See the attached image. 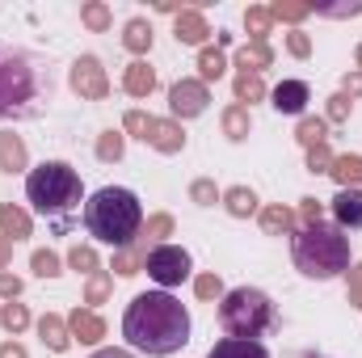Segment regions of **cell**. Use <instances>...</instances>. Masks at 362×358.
<instances>
[{"label":"cell","mask_w":362,"mask_h":358,"mask_svg":"<svg viewBox=\"0 0 362 358\" xmlns=\"http://www.w3.org/2000/svg\"><path fill=\"white\" fill-rule=\"evenodd\" d=\"M122 337L152 358L177 354L189 342V312L169 291H144L131 299V308L122 316Z\"/></svg>","instance_id":"obj_1"},{"label":"cell","mask_w":362,"mask_h":358,"mask_svg":"<svg viewBox=\"0 0 362 358\" xmlns=\"http://www.w3.org/2000/svg\"><path fill=\"white\" fill-rule=\"evenodd\" d=\"M85 224L97 241L114 245V249H131L139 228H144V207L131 190H118V185H105L97 190L85 207Z\"/></svg>","instance_id":"obj_2"},{"label":"cell","mask_w":362,"mask_h":358,"mask_svg":"<svg viewBox=\"0 0 362 358\" xmlns=\"http://www.w3.org/2000/svg\"><path fill=\"white\" fill-rule=\"evenodd\" d=\"M295 266L308 278H337L341 270H350V236L337 224H316L295 232Z\"/></svg>","instance_id":"obj_3"},{"label":"cell","mask_w":362,"mask_h":358,"mask_svg":"<svg viewBox=\"0 0 362 358\" xmlns=\"http://www.w3.org/2000/svg\"><path fill=\"white\" fill-rule=\"evenodd\" d=\"M219 325L228 329V337L257 342V337L274 325L270 295L257 291V287H236V291H228L223 304H219Z\"/></svg>","instance_id":"obj_4"},{"label":"cell","mask_w":362,"mask_h":358,"mask_svg":"<svg viewBox=\"0 0 362 358\" xmlns=\"http://www.w3.org/2000/svg\"><path fill=\"white\" fill-rule=\"evenodd\" d=\"M25 194L42 215H68L81 207V178L64 161H47L25 178Z\"/></svg>","instance_id":"obj_5"},{"label":"cell","mask_w":362,"mask_h":358,"mask_svg":"<svg viewBox=\"0 0 362 358\" xmlns=\"http://www.w3.org/2000/svg\"><path fill=\"white\" fill-rule=\"evenodd\" d=\"M30 97H34V72L25 68L21 55H4L0 51V118L4 114H21Z\"/></svg>","instance_id":"obj_6"},{"label":"cell","mask_w":362,"mask_h":358,"mask_svg":"<svg viewBox=\"0 0 362 358\" xmlns=\"http://www.w3.org/2000/svg\"><path fill=\"white\" fill-rule=\"evenodd\" d=\"M122 127H127L131 135H139L148 148L165 152V156H173V152L185 148V135H181V127L173 118H152V114H144V110H131V114L122 118Z\"/></svg>","instance_id":"obj_7"},{"label":"cell","mask_w":362,"mask_h":358,"mask_svg":"<svg viewBox=\"0 0 362 358\" xmlns=\"http://www.w3.org/2000/svg\"><path fill=\"white\" fill-rule=\"evenodd\" d=\"M144 270H148L160 287H181V282L189 278V253L177 249V245H156V249L148 253Z\"/></svg>","instance_id":"obj_8"},{"label":"cell","mask_w":362,"mask_h":358,"mask_svg":"<svg viewBox=\"0 0 362 358\" xmlns=\"http://www.w3.org/2000/svg\"><path fill=\"white\" fill-rule=\"evenodd\" d=\"M72 89L81 93L85 101H101L110 93V81H105V68L93 59V55H81L72 64Z\"/></svg>","instance_id":"obj_9"},{"label":"cell","mask_w":362,"mask_h":358,"mask_svg":"<svg viewBox=\"0 0 362 358\" xmlns=\"http://www.w3.org/2000/svg\"><path fill=\"white\" fill-rule=\"evenodd\" d=\"M206 101H211V93L202 81H177L173 89H169V110H173V118H198L202 110H206Z\"/></svg>","instance_id":"obj_10"},{"label":"cell","mask_w":362,"mask_h":358,"mask_svg":"<svg viewBox=\"0 0 362 358\" xmlns=\"http://www.w3.org/2000/svg\"><path fill=\"white\" fill-rule=\"evenodd\" d=\"M173 34H177V42H185V47H202V42L211 38V25H206V17H202V13L181 8L177 21H173Z\"/></svg>","instance_id":"obj_11"},{"label":"cell","mask_w":362,"mask_h":358,"mask_svg":"<svg viewBox=\"0 0 362 358\" xmlns=\"http://www.w3.org/2000/svg\"><path fill=\"white\" fill-rule=\"evenodd\" d=\"M68 333H72L81 346H97V342L105 337V325H101V316H97V312H85V308H76V312L68 316Z\"/></svg>","instance_id":"obj_12"},{"label":"cell","mask_w":362,"mask_h":358,"mask_svg":"<svg viewBox=\"0 0 362 358\" xmlns=\"http://www.w3.org/2000/svg\"><path fill=\"white\" fill-rule=\"evenodd\" d=\"M333 219L337 228H362V190H337L333 198Z\"/></svg>","instance_id":"obj_13"},{"label":"cell","mask_w":362,"mask_h":358,"mask_svg":"<svg viewBox=\"0 0 362 358\" xmlns=\"http://www.w3.org/2000/svg\"><path fill=\"white\" fill-rule=\"evenodd\" d=\"M270 97H274V110H278V114H303V105H308V85H303V81H282Z\"/></svg>","instance_id":"obj_14"},{"label":"cell","mask_w":362,"mask_h":358,"mask_svg":"<svg viewBox=\"0 0 362 358\" xmlns=\"http://www.w3.org/2000/svg\"><path fill=\"white\" fill-rule=\"evenodd\" d=\"M38 337L47 342V350H55V354H64L68 346H72V333H68V321H59L55 312H47L42 321H38Z\"/></svg>","instance_id":"obj_15"},{"label":"cell","mask_w":362,"mask_h":358,"mask_svg":"<svg viewBox=\"0 0 362 358\" xmlns=\"http://www.w3.org/2000/svg\"><path fill=\"white\" fill-rule=\"evenodd\" d=\"M206 358H270V350H266L262 342L223 337V342H215V346H211V354H206Z\"/></svg>","instance_id":"obj_16"},{"label":"cell","mask_w":362,"mask_h":358,"mask_svg":"<svg viewBox=\"0 0 362 358\" xmlns=\"http://www.w3.org/2000/svg\"><path fill=\"white\" fill-rule=\"evenodd\" d=\"M0 169L4 173H21L25 169V144L13 131H0Z\"/></svg>","instance_id":"obj_17"},{"label":"cell","mask_w":362,"mask_h":358,"mask_svg":"<svg viewBox=\"0 0 362 358\" xmlns=\"http://www.w3.org/2000/svg\"><path fill=\"white\" fill-rule=\"evenodd\" d=\"M122 89L131 93V97H148V93L156 89V72H152L144 59H135V64L127 68V76H122Z\"/></svg>","instance_id":"obj_18"},{"label":"cell","mask_w":362,"mask_h":358,"mask_svg":"<svg viewBox=\"0 0 362 358\" xmlns=\"http://www.w3.org/2000/svg\"><path fill=\"white\" fill-rule=\"evenodd\" d=\"M0 232H4V241H25L30 236V215L13 202L0 207Z\"/></svg>","instance_id":"obj_19"},{"label":"cell","mask_w":362,"mask_h":358,"mask_svg":"<svg viewBox=\"0 0 362 358\" xmlns=\"http://www.w3.org/2000/svg\"><path fill=\"white\" fill-rule=\"evenodd\" d=\"M329 173L337 178L341 190H358V185H362V156H333Z\"/></svg>","instance_id":"obj_20"},{"label":"cell","mask_w":362,"mask_h":358,"mask_svg":"<svg viewBox=\"0 0 362 358\" xmlns=\"http://www.w3.org/2000/svg\"><path fill=\"white\" fill-rule=\"evenodd\" d=\"M236 64H240V72H262V68H270L274 64V55H270V47L266 42H245L240 51H236Z\"/></svg>","instance_id":"obj_21"},{"label":"cell","mask_w":362,"mask_h":358,"mask_svg":"<svg viewBox=\"0 0 362 358\" xmlns=\"http://www.w3.org/2000/svg\"><path fill=\"white\" fill-rule=\"evenodd\" d=\"M223 207H228V215H236V219H249V215L257 211V194H253L249 185H232V190L223 194Z\"/></svg>","instance_id":"obj_22"},{"label":"cell","mask_w":362,"mask_h":358,"mask_svg":"<svg viewBox=\"0 0 362 358\" xmlns=\"http://www.w3.org/2000/svg\"><path fill=\"white\" fill-rule=\"evenodd\" d=\"M295 228V211L291 207H282V202H274L262 211V232L266 236H282V232H291Z\"/></svg>","instance_id":"obj_23"},{"label":"cell","mask_w":362,"mask_h":358,"mask_svg":"<svg viewBox=\"0 0 362 358\" xmlns=\"http://www.w3.org/2000/svg\"><path fill=\"white\" fill-rule=\"evenodd\" d=\"M122 42H127V51H131V55H144V51L152 47V25H148L144 17L127 21V34H122Z\"/></svg>","instance_id":"obj_24"},{"label":"cell","mask_w":362,"mask_h":358,"mask_svg":"<svg viewBox=\"0 0 362 358\" xmlns=\"http://www.w3.org/2000/svg\"><path fill=\"white\" fill-rule=\"evenodd\" d=\"M223 135H228L232 144H240V139L249 135V110H245V105H228V110H223Z\"/></svg>","instance_id":"obj_25"},{"label":"cell","mask_w":362,"mask_h":358,"mask_svg":"<svg viewBox=\"0 0 362 358\" xmlns=\"http://www.w3.org/2000/svg\"><path fill=\"white\" fill-rule=\"evenodd\" d=\"M165 236H173V215H165V211H160V215H152V219L139 228V241H144V245H152V249H156Z\"/></svg>","instance_id":"obj_26"},{"label":"cell","mask_w":362,"mask_h":358,"mask_svg":"<svg viewBox=\"0 0 362 358\" xmlns=\"http://www.w3.org/2000/svg\"><path fill=\"white\" fill-rule=\"evenodd\" d=\"M270 25H274V17H270V8H245V30H249V42H266V34H270Z\"/></svg>","instance_id":"obj_27"},{"label":"cell","mask_w":362,"mask_h":358,"mask_svg":"<svg viewBox=\"0 0 362 358\" xmlns=\"http://www.w3.org/2000/svg\"><path fill=\"white\" fill-rule=\"evenodd\" d=\"M295 139H299L303 148H320V144L329 139V122H325V118H303L299 131H295Z\"/></svg>","instance_id":"obj_28"},{"label":"cell","mask_w":362,"mask_h":358,"mask_svg":"<svg viewBox=\"0 0 362 358\" xmlns=\"http://www.w3.org/2000/svg\"><path fill=\"white\" fill-rule=\"evenodd\" d=\"M223 68H228V64H223V51H219V47H202V55H198L202 85H206V81H219V76H223Z\"/></svg>","instance_id":"obj_29"},{"label":"cell","mask_w":362,"mask_h":358,"mask_svg":"<svg viewBox=\"0 0 362 358\" xmlns=\"http://www.w3.org/2000/svg\"><path fill=\"white\" fill-rule=\"evenodd\" d=\"M122 152H127V139H122L118 131H105V135L97 139V161L114 165V161H122Z\"/></svg>","instance_id":"obj_30"},{"label":"cell","mask_w":362,"mask_h":358,"mask_svg":"<svg viewBox=\"0 0 362 358\" xmlns=\"http://www.w3.org/2000/svg\"><path fill=\"white\" fill-rule=\"evenodd\" d=\"M232 89H236V101H262V97H266V85H262V76H253V72H240Z\"/></svg>","instance_id":"obj_31"},{"label":"cell","mask_w":362,"mask_h":358,"mask_svg":"<svg viewBox=\"0 0 362 358\" xmlns=\"http://www.w3.org/2000/svg\"><path fill=\"white\" fill-rule=\"evenodd\" d=\"M0 325H4V329L17 337V333L30 325V312H25V304H4V308H0Z\"/></svg>","instance_id":"obj_32"},{"label":"cell","mask_w":362,"mask_h":358,"mask_svg":"<svg viewBox=\"0 0 362 358\" xmlns=\"http://www.w3.org/2000/svg\"><path fill=\"white\" fill-rule=\"evenodd\" d=\"M308 13H312V4H299V0H278V4H270L274 21H303Z\"/></svg>","instance_id":"obj_33"},{"label":"cell","mask_w":362,"mask_h":358,"mask_svg":"<svg viewBox=\"0 0 362 358\" xmlns=\"http://www.w3.org/2000/svg\"><path fill=\"white\" fill-rule=\"evenodd\" d=\"M105 299H110V274H105V270H97V274H89L85 304H105Z\"/></svg>","instance_id":"obj_34"},{"label":"cell","mask_w":362,"mask_h":358,"mask_svg":"<svg viewBox=\"0 0 362 358\" xmlns=\"http://www.w3.org/2000/svg\"><path fill=\"white\" fill-rule=\"evenodd\" d=\"M81 21H85L89 30H110V21H114V17H110V8H105V4H97V0H93V4L81 8Z\"/></svg>","instance_id":"obj_35"},{"label":"cell","mask_w":362,"mask_h":358,"mask_svg":"<svg viewBox=\"0 0 362 358\" xmlns=\"http://www.w3.org/2000/svg\"><path fill=\"white\" fill-rule=\"evenodd\" d=\"M194 295H198V299H219V295H223L219 274H198V278H194Z\"/></svg>","instance_id":"obj_36"},{"label":"cell","mask_w":362,"mask_h":358,"mask_svg":"<svg viewBox=\"0 0 362 358\" xmlns=\"http://www.w3.org/2000/svg\"><path fill=\"white\" fill-rule=\"evenodd\" d=\"M189 198H194L198 207H215V202H219V190H215V181L198 178L194 185H189Z\"/></svg>","instance_id":"obj_37"},{"label":"cell","mask_w":362,"mask_h":358,"mask_svg":"<svg viewBox=\"0 0 362 358\" xmlns=\"http://www.w3.org/2000/svg\"><path fill=\"white\" fill-rule=\"evenodd\" d=\"M68 262H72V270H81V274H97V253H93L89 245H76L68 253Z\"/></svg>","instance_id":"obj_38"},{"label":"cell","mask_w":362,"mask_h":358,"mask_svg":"<svg viewBox=\"0 0 362 358\" xmlns=\"http://www.w3.org/2000/svg\"><path fill=\"white\" fill-rule=\"evenodd\" d=\"M139 266H144V258H139L135 249H118V253H114V270H118L122 278H131V274H139Z\"/></svg>","instance_id":"obj_39"},{"label":"cell","mask_w":362,"mask_h":358,"mask_svg":"<svg viewBox=\"0 0 362 358\" xmlns=\"http://www.w3.org/2000/svg\"><path fill=\"white\" fill-rule=\"evenodd\" d=\"M30 266H34V274H38V278H55V274H59V258H55L51 249H38Z\"/></svg>","instance_id":"obj_40"},{"label":"cell","mask_w":362,"mask_h":358,"mask_svg":"<svg viewBox=\"0 0 362 358\" xmlns=\"http://www.w3.org/2000/svg\"><path fill=\"white\" fill-rule=\"evenodd\" d=\"M329 165H333V152H329V144H320V148H308V173H329Z\"/></svg>","instance_id":"obj_41"},{"label":"cell","mask_w":362,"mask_h":358,"mask_svg":"<svg viewBox=\"0 0 362 358\" xmlns=\"http://www.w3.org/2000/svg\"><path fill=\"white\" fill-rule=\"evenodd\" d=\"M320 215H325L320 198H303V202H299V219H303V228H316V224H325Z\"/></svg>","instance_id":"obj_42"},{"label":"cell","mask_w":362,"mask_h":358,"mask_svg":"<svg viewBox=\"0 0 362 358\" xmlns=\"http://www.w3.org/2000/svg\"><path fill=\"white\" fill-rule=\"evenodd\" d=\"M312 13H325V17H358L362 13V0H350V4H312Z\"/></svg>","instance_id":"obj_43"},{"label":"cell","mask_w":362,"mask_h":358,"mask_svg":"<svg viewBox=\"0 0 362 358\" xmlns=\"http://www.w3.org/2000/svg\"><path fill=\"white\" fill-rule=\"evenodd\" d=\"M346 118H350V97H346V93H333V97H329V118H325V122H346Z\"/></svg>","instance_id":"obj_44"},{"label":"cell","mask_w":362,"mask_h":358,"mask_svg":"<svg viewBox=\"0 0 362 358\" xmlns=\"http://www.w3.org/2000/svg\"><path fill=\"white\" fill-rule=\"evenodd\" d=\"M286 51H291L295 59H308V55H312V38L295 30V34H286Z\"/></svg>","instance_id":"obj_45"},{"label":"cell","mask_w":362,"mask_h":358,"mask_svg":"<svg viewBox=\"0 0 362 358\" xmlns=\"http://www.w3.org/2000/svg\"><path fill=\"white\" fill-rule=\"evenodd\" d=\"M0 295L4 299H17L21 295V278L17 274H0Z\"/></svg>","instance_id":"obj_46"},{"label":"cell","mask_w":362,"mask_h":358,"mask_svg":"<svg viewBox=\"0 0 362 358\" xmlns=\"http://www.w3.org/2000/svg\"><path fill=\"white\" fill-rule=\"evenodd\" d=\"M350 304H354V308H362V262L350 270Z\"/></svg>","instance_id":"obj_47"},{"label":"cell","mask_w":362,"mask_h":358,"mask_svg":"<svg viewBox=\"0 0 362 358\" xmlns=\"http://www.w3.org/2000/svg\"><path fill=\"white\" fill-rule=\"evenodd\" d=\"M341 93H346V97H362V72H354V76H346V85H341Z\"/></svg>","instance_id":"obj_48"},{"label":"cell","mask_w":362,"mask_h":358,"mask_svg":"<svg viewBox=\"0 0 362 358\" xmlns=\"http://www.w3.org/2000/svg\"><path fill=\"white\" fill-rule=\"evenodd\" d=\"M8 262H13V241H4V236H0V274H4Z\"/></svg>","instance_id":"obj_49"},{"label":"cell","mask_w":362,"mask_h":358,"mask_svg":"<svg viewBox=\"0 0 362 358\" xmlns=\"http://www.w3.org/2000/svg\"><path fill=\"white\" fill-rule=\"evenodd\" d=\"M0 358H25V350H21L17 342H4V346H0Z\"/></svg>","instance_id":"obj_50"},{"label":"cell","mask_w":362,"mask_h":358,"mask_svg":"<svg viewBox=\"0 0 362 358\" xmlns=\"http://www.w3.org/2000/svg\"><path fill=\"white\" fill-rule=\"evenodd\" d=\"M93 358H131V354H127V350H97Z\"/></svg>","instance_id":"obj_51"},{"label":"cell","mask_w":362,"mask_h":358,"mask_svg":"<svg viewBox=\"0 0 362 358\" xmlns=\"http://www.w3.org/2000/svg\"><path fill=\"white\" fill-rule=\"evenodd\" d=\"M358 72H362V47H358Z\"/></svg>","instance_id":"obj_52"}]
</instances>
